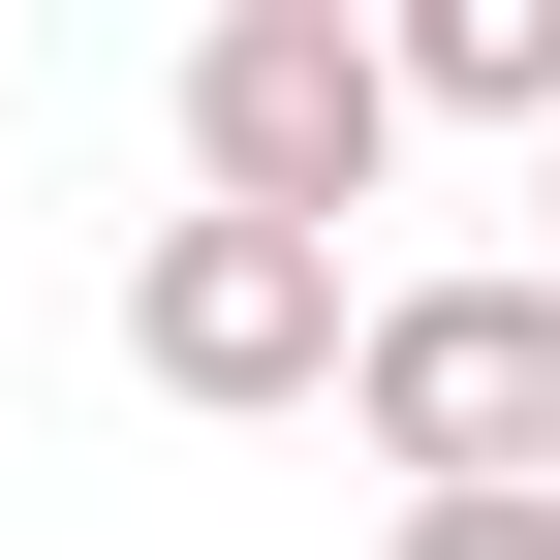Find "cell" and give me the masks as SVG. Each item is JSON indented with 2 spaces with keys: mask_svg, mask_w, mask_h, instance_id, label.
<instances>
[{
  "mask_svg": "<svg viewBox=\"0 0 560 560\" xmlns=\"http://www.w3.org/2000/svg\"><path fill=\"white\" fill-rule=\"evenodd\" d=\"M405 125H436V94H405V32H342V0H219V32H187V187H219V219H374V187H405Z\"/></svg>",
  "mask_w": 560,
  "mask_h": 560,
  "instance_id": "6da1fadb",
  "label": "cell"
},
{
  "mask_svg": "<svg viewBox=\"0 0 560 560\" xmlns=\"http://www.w3.org/2000/svg\"><path fill=\"white\" fill-rule=\"evenodd\" d=\"M342 405H374V467H405V499H499V467H560V249H499V280H374Z\"/></svg>",
  "mask_w": 560,
  "mask_h": 560,
  "instance_id": "7a4b0ae2",
  "label": "cell"
},
{
  "mask_svg": "<svg viewBox=\"0 0 560 560\" xmlns=\"http://www.w3.org/2000/svg\"><path fill=\"white\" fill-rule=\"evenodd\" d=\"M342 342H374V312H342L312 219H219V187H187V219L125 249V374H156V405H312Z\"/></svg>",
  "mask_w": 560,
  "mask_h": 560,
  "instance_id": "3957f363",
  "label": "cell"
},
{
  "mask_svg": "<svg viewBox=\"0 0 560 560\" xmlns=\"http://www.w3.org/2000/svg\"><path fill=\"white\" fill-rule=\"evenodd\" d=\"M374 32H405L436 125H529V156H560V0H374Z\"/></svg>",
  "mask_w": 560,
  "mask_h": 560,
  "instance_id": "277c9868",
  "label": "cell"
},
{
  "mask_svg": "<svg viewBox=\"0 0 560 560\" xmlns=\"http://www.w3.org/2000/svg\"><path fill=\"white\" fill-rule=\"evenodd\" d=\"M374 560H560V467H499V499H405Z\"/></svg>",
  "mask_w": 560,
  "mask_h": 560,
  "instance_id": "5b68a950",
  "label": "cell"
},
{
  "mask_svg": "<svg viewBox=\"0 0 560 560\" xmlns=\"http://www.w3.org/2000/svg\"><path fill=\"white\" fill-rule=\"evenodd\" d=\"M529 219H560V156H529Z\"/></svg>",
  "mask_w": 560,
  "mask_h": 560,
  "instance_id": "8992f818",
  "label": "cell"
},
{
  "mask_svg": "<svg viewBox=\"0 0 560 560\" xmlns=\"http://www.w3.org/2000/svg\"><path fill=\"white\" fill-rule=\"evenodd\" d=\"M342 32H374V0H342Z\"/></svg>",
  "mask_w": 560,
  "mask_h": 560,
  "instance_id": "52a82bcc",
  "label": "cell"
}]
</instances>
